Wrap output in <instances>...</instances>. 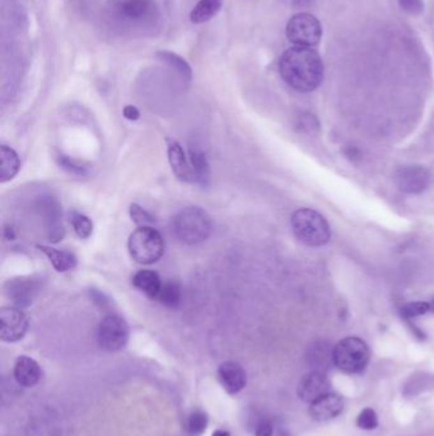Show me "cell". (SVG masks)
Returning <instances> with one entry per match:
<instances>
[{"label":"cell","mask_w":434,"mask_h":436,"mask_svg":"<svg viewBox=\"0 0 434 436\" xmlns=\"http://www.w3.org/2000/svg\"><path fill=\"white\" fill-rule=\"evenodd\" d=\"M123 114L124 117H126L128 120H131V122H135V120H137V119L140 117L139 110H137L135 106H133V105L125 106V108H124Z\"/></svg>","instance_id":"36"},{"label":"cell","mask_w":434,"mask_h":436,"mask_svg":"<svg viewBox=\"0 0 434 436\" xmlns=\"http://www.w3.org/2000/svg\"><path fill=\"white\" fill-rule=\"evenodd\" d=\"M344 409V400L341 395L330 392L310 405V414L317 422H327L338 417Z\"/></svg>","instance_id":"15"},{"label":"cell","mask_w":434,"mask_h":436,"mask_svg":"<svg viewBox=\"0 0 434 436\" xmlns=\"http://www.w3.org/2000/svg\"><path fill=\"white\" fill-rule=\"evenodd\" d=\"M431 312V306L428 301H412V303H406L400 307L398 313L401 315V318L405 320H412L414 318L421 317L424 314Z\"/></svg>","instance_id":"28"},{"label":"cell","mask_w":434,"mask_h":436,"mask_svg":"<svg viewBox=\"0 0 434 436\" xmlns=\"http://www.w3.org/2000/svg\"><path fill=\"white\" fill-rule=\"evenodd\" d=\"M211 436H231V434L228 431H225V430L219 429L216 430Z\"/></svg>","instance_id":"37"},{"label":"cell","mask_w":434,"mask_h":436,"mask_svg":"<svg viewBox=\"0 0 434 436\" xmlns=\"http://www.w3.org/2000/svg\"><path fill=\"white\" fill-rule=\"evenodd\" d=\"M190 162L195 175V182L207 187L210 180L209 162L202 151L191 150L190 151Z\"/></svg>","instance_id":"23"},{"label":"cell","mask_w":434,"mask_h":436,"mask_svg":"<svg viewBox=\"0 0 434 436\" xmlns=\"http://www.w3.org/2000/svg\"><path fill=\"white\" fill-rule=\"evenodd\" d=\"M223 0H199L190 12V21L194 24H202L214 18L220 10Z\"/></svg>","instance_id":"22"},{"label":"cell","mask_w":434,"mask_h":436,"mask_svg":"<svg viewBox=\"0 0 434 436\" xmlns=\"http://www.w3.org/2000/svg\"><path fill=\"white\" fill-rule=\"evenodd\" d=\"M331 392V384L324 372L312 371L298 383L297 394L301 400L310 403Z\"/></svg>","instance_id":"12"},{"label":"cell","mask_w":434,"mask_h":436,"mask_svg":"<svg viewBox=\"0 0 434 436\" xmlns=\"http://www.w3.org/2000/svg\"><path fill=\"white\" fill-rule=\"evenodd\" d=\"M89 293H91V298L93 300V303L96 305L101 306V307H106V306L109 305V298H106V296L102 293L101 291L96 290V289H91V290H89Z\"/></svg>","instance_id":"34"},{"label":"cell","mask_w":434,"mask_h":436,"mask_svg":"<svg viewBox=\"0 0 434 436\" xmlns=\"http://www.w3.org/2000/svg\"><path fill=\"white\" fill-rule=\"evenodd\" d=\"M59 164H60L61 168H66V170H68V171L72 173V174H86V168H83L77 161L72 160V159H69V157H66V156H60Z\"/></svg>","instance_id":"32"},{"label":"cell","mask_w":434,"mask_h":436,"mask_svg":"<svg viewBox=\"0 0 434 436\" xmlns=\"http://www.w3.org/2000/svg\"><path fill=\"white\" fill-rule=\"evenodd\" d=\"M43 282L44 281L40 276L15 277L8 279L4 284V291L8 298H10L17 307H27L43 289Z\"/></svg>","instance_id":"8"},{"label":"cell","mask_w":434,"mask_h":436,"mask_svg":"<svg viewBox=\"0 0 434 436\" xmlns=\"http://www.w3.org/2000/svg\"><path fill=\"white\" fill-rule=\"evenodd\" d=\"M29 319L21 307L8 306L0 310V340L7 343L21 341L27 333Z\"/></svg>","instance_id":"10"},{"label":"cell","mask_w":434,"mask_h":436,"mask_svg":"<svg viewBox=\"0 0 434 436\" xmlns=\"http://www.w3.org/2000/svg\"><path fill=\"white\" fill-rule=\"evenodd\" d=\"M37 249L49 258L52 267L60 273H64L77 267V263H78L77 256L69 250H66V249L60 250L57 247H47V245H37Z\"/></svg>","instance_id":"19"},{"label":"cell","mask_w":434,"mask_h":436,"mask_svg":"<svg viewBox=\"0 0 434 436\" xmlns=\"http://www.w3.org/2000/svg\"><path fill=\"white\" fill-rule=\"evenodd\" d=\"M357 426L362 430H375L378 426V417L372 408H364L357 417Z\"/></svg>","instance_id":"29"},{"label":"cell","mask_w":434,"mask_h":436,"mask_svg":"<svg viewBox=\"0 0 434 436\" xmlns=\"http://www.w3.org/2000/svg\"><path fill=\"white\" fill-rule=\"evenodd\" d=\"M333 352L334 349L330 347L327 342L319 341L313 343L310 347L307 358L315 371L324 372L329 369L331 363H334Z\"/></svg>","instance_id":"21"},{"label":"cell","mask_w":434,"mask_h":436,"mask_svg":"<svg viewBox=\"0 0 434 436\" xmlns=\"http://www.w3.org/2000/svg\"><path fill=\"white\" fill-rule=\"evenodd\" d=\"M278 68L283 80L298 92H312L324 80V61L312 48H290L283 52Z\"/></svg>","instance_id":"1"},{"label":"cell","mask_w":434,"mask_h":436,"mask_svg":"<svg viewBox=\"0 0 434 436\" xmlns=\"http://www.w3.org/2000/svg\"><path fill=\"white\" fill-rule=\"evenodd\" d=\"M13 374L18 386L32 388L40 382L43 370L36 360H33L32 357L20 356L15 361Z\"/></svg>","instance_id":"16"},{"label":"cell","mask_w":434,"mask_h":436,"mask_svg":"<svg viewBox=\"0 0 434 436\" xmlns=\"http://www.w3.org/2000/svg\"><path fill=\"white\" fill-rule=\"evenodd\" d=\"M157 57H158L160 61H163V63H166L167 66L176 69L177 72L181 74L184 78L191 80L193 72H191V68H190L188 61L185 59H182L181 57H179L177 54L171 52V51H158Z\"/></svg>","instance_id":"25"},{"label":"cell","mask_w":434,"mask_h":436,"mask_svg":"<svg viewBox=\"0 0 434 436\" xmlns=\"http://www.w3.org/2000/svg\"><path fill=\"white\" fill-rule=\"evenodd\" d=\"M428 303H429V306H431V312L434 313V298L431 301H428Z\"/></svg>","instance_id":"38"},{"label":"cell","mask_w":434,"mask_h":436,"mask_svg":"<svg viewBox=\"0 0 434 436\" xmlns=\"http://www.w3.org/2000/svg\"><path fill=\"white\" fill-rule=\"evenodd\" d=\"M157 301L168 309H177L181 305L182 289L177 282H166L162 284Z\"/></svg>","instance_id":"24"},{"label":"cell","mask_w":434,"mask_h":436,"mask_svg":"<svg viewBox=\"0 0 434 436\" xmlns=\"http://www.w3.org/2000/svg\"><path fill=\"white\" fill-rule=\"evenodd\" d=\"M69 218H70L73 230L80 239H83V240L88 239L93 233V222L86 215L73 211L69 213Z\"/></svg>","instance_id":"26"},{"label":"cell","mask_w":434,"mask_h":436,"mask_svg":"<svg viewBox=\"0 0 434 436\" xmlns=\"http://www.w3.org/2000/svg\"><path fill=\"white\" fill-rule=\"evenodd\" d=\"M400 8L412 15H419L424 12L423 0H398Z\"/></svg>","instance_id":"31"},{"label":"cell","mask_w":434,"mask_h":436,"mask_svg":"<svg viewBox=\"0 0 434 436\" xmlns=\"http://www.w3.org/2000/svg\"><path fill=\"white\" fill-rule=\"evenodd\" d=\"M208 422H209V419L205 412L200 409L193 411L188 416V423H186L188 434L191 436L202 435L208 428Z\"/></svg>","instance_id":"27"},{"label":"cell","mask_w":434,"mask_h":436,"mask_svg":"<svg viewBox=\"0 0 434 436\" xmlns=\"http://www.w3.org/2000/svg\"><path fill=\"white\" fill-rule=\"evenodd\" d=\"M394 182L398 189L406 194H420L431 185L432 176L427 168L423 166L407 165L395 171Z\"/></svg>","instance_id":"11"},{"label":"cell","mask_w":434,"mask_h":436,"mask_svg":"<svg viewBox=\"0 0 434 436\" xmlns=\"http://www.w3.org/2000/svg\"><path fill=\"white\" fill-rule=\"evenodd\" d=\"M128 249L135 262L151 266L158 262L165 253V240L160 231L153 228L152 226H143L131 233Z\"/></svg>","instance_id":"4"},{"label":"cell","mask_w":434,"mask_h":436,"mask_svg":"<svg viewBox=\"0 0 434 436\" xmlns=\"http://www.w3.org/2000/svg\"><path fill=\"white\" fill-rule=\"evenodd\" d=\"M129 213H130V217L139 227H143V226H151L154 224V217L149 212L145 211L144 208H142L140 205L133 203L129 208Z\"/></svg>","instance_id":"30"},{"label":"cell","mask_w":434,"mask_h":436,"mask_svg":"<svg viewBox=\"0 0 434 436\" xmlns=\"http://www.w3.org/2000/svg\"><path fill=\"white\" fill-rule=\"evenodd\" d=\"M168 162L179 180L185 182H195V175H194L191 162H188L181 145L177 142H171L168 145Z\"/></svg>","instance_id":"17"},{"label":"cell","mask_w":434,"mask_h":436,"mask_svg":"<svg viewBox=\"0 0 434 436\" xmlns=\"http://www.w3.org/2000/svg\"><path fill=\"white\" fill-rule=\"evenodd\" d=\"M282 3H284L285 6L292 8H310L312 6H315V3L317 0H280Z\"/></svg>","instance_id":"35"},{"label":"cell","mask_w":434,"mask_h":436,"mask_svg":"<svg viewBox=\"0 0 434 436\" xmlns=\"http://www.w3.org/2000/svg\"><path fill=\"white\" fill-rule=\"evenodd\" d=\"M114 13L126 24H143L152 20L156 4L153 0H116Z\"/></svg>","instance_id":"9"},{"label":"cell","mask_w":434,"mask_h":436,"mask_svg":"<svg viewBox=\"0 0 434 436\" xmlns=\"http://www.w3.org/2000/svg\"><path fill=\"white\" fill-rule=\"evenodd\" d=\"M40 215L44 217L45 224L49 230V238L52 242H58L64 238V227L61 222L60 205L52 196H44L38 203Z\"/></svg>","instance_id":"13"},{"label":"cell","mask_w":434,"mask_h":436,"mask_svg":"<svg viewBox=\"0 0 434 436\" xmlns=\"http://www.w3.org/2000/svg\"><path fill=\"white\" fill-rule=\"evenodd\" d=\"M218 380L228 394H237L247 384V374L245 369L234 361L223 363L217 371Z\"/></svg>","instance_id":"14"},{"label":"cell","mask_w":434,"mask_h":436,"mask_svg":"<svg viewBox=\"0 0 434 436\" xmlns=\"http://www.w3.org/2000/svg\"><path fill=\"white\" fill-rule=\"evenodd\" d=\"M273 434H274V426L269 420L262 419L256 423L255 436H273Z\"/></svg>","instance_id":"33"},{"label":"cell","mask_w":434,"mask_h":436,"mask_svg":"<svg viewBox=\"0 0 434 436\" xmlns=\"http://www.w3.org/2000/svg\"><path fill=\"white\" fill-rule=\"evenodd\" d=\"M334 365L345 374L362 372L369 363L368 344L358 337H347L334 346Z\"/></svg>","instance_id":"5"},{"label":"cell","mask_w":434,"mask_h":436,"mask_svg":"<svg viewBox=\"0 0 434 436\" xmlns=\"http://www.w3.org/2000/svg\"><path fill=\"white\" fill-rule=\"evenodd\" d=\"M130 329L124 318L110 314L102 319L97 329V342L100 347L109 352L123 349L129 341Z\"/></svg>","instance_id":"7"},{"label":"cell","mask_w":434,"mask_h":436,"mask_svg":"<svg viewBox=\"0 0 434 436\" xmlns=\"http://www.w3.org/2000/svg\"><path fill=\"white\" fill-rule=\"evenodd\" d=\"M285 34L292 44L299 48H315L322 38V26L311 13H298L287 23Z\"/></svg>","instance_id":"6"},{"label":"cell","mask_w":434,"mask_h":436,"mask_svg":"<svg viewBox=\"0 0 434 436\" xmlns=\"http://www.w3.org/2000/svg\"><path fill=\"white\" fill-rule=\"evenodd\" d=\"M176 239L185 245H196L207 240L213 231V222L207 211L200 207H186L172 221Z\"/></svg>","instance_id":"2"},{"label":"cell","mask_w":434,"mask_h":436,"mask_svg":"<svg viewBox=\"0 0 434 436\" xmlns=\"http://www.w3.org/2000/svg\"><path fill=\"white\" fill-rule=\"evenodd\" d=\"M290 226L294 236L307 247H324L331 239V228L326 218L310 208H299L294 212Z\"/></svg>","instance_id":"3"},{"label":"cell","mask_w":434,"mask_h":436,"mask_svg":"<svg viewBox=\"0 0 434 436\" xmlns=\"http://www.w3.org/2000/svg\"><path fill=\"white\" fill-rule=\"evenodd\" d=\"M163 282L160 281V277L153 270H139L133 277V286L137 290L143 292L147 298L151 300H157L160 295Z\"/></svg>","instance_id":"18"},{"label":"cell","mask_w":434,"mask_h":436,"mask_svg":"<svg viewBox=\"0 0 434 436\" xmlns=\"http://www.w3.org/2000/svg\"><path fill=\"white\" fill-rule=\"evenodd\" d=\"M21 170V160L13 148L3 145L0 147V182L13 180Z\"/></svg>","instance_id":"20"}]
</instances>
